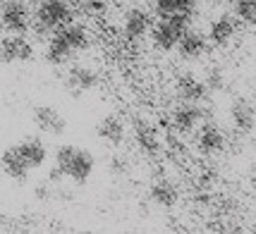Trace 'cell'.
<instances>
[{
  "mask_svg": "<svg viewBox=\"0 0 256 234\" xmlns=\"http://www.w3.org/2000/svg\"><path fill=\"white\" fill-rule=\"evenodd\" d=\"M94 165H96L94 156H91L89 151H84V148H77V146H72V144H62L56 151V167L62 172V177L72 179L77 184L89 182L91 172H94Z\"/></svg>",
  "mask_w": 256,
  "mask_h": 234,
  "instance_id": "obj_1",
  "label": "cell"
},
{
  "mask_svg": "<svg viewBox=\"0 0 256 234\" xmlns=\"http://www.w3.org/2000/svg\"><path fill=\"white\" fill-rule=\"evenodd\" d=\"M187 31H190V14L160 17L151 29V41L158 50H172V48H178V43Z\"/></svg>",
  "mask_w": 256,
  "mask_h": 234,
  "instance_id": "obj_2",
  "label": "cell"
},
{
  "mask_svg": "<svg viewBox=\"0 0 256 234\" xmlns=\"http://www.w3.org/2000/svg\"><path fill=\"white\" fill-rule=\"evenodd\" d=\"M70 22H72V7L67 5V0H41L34 14V26L41 33H56Z\"/></svg>",
  "mask_w": 256,
  "mask_h": 234,
  "instance_id": "obj_3",
  "label": "cell"
},
{
  "mask_svg": "<svg viewBox=\"0 0 256 234\" xmlns=\"http://www.w3.org/2000/svg\"><path fill=\"white\" fill-rule=\"evenodd\" d=\"M0 19H2V29L8 33H26L29 31V24H32L29 7L24 5L22 0H5Z\"/></svg>",
  "mask_w": 256,
  "mask_h": 234,
  "instance_id": "obj_4",
  "label": "cell"
},
{
  "mask_svg": "<svg viewBox=\"0 0 256 234\" xmlns=\"http://www.w3.org/2000/svg\"><path fill=\"white\" fill-rule=\"evenodd\" d=\"M0 55L5 65H20V62H29L34 57V45L24 38L22 33H10L2 38L0 43Z\"/></svg>",
  "mask_w": 256,
  "mask_h": 234,
  "instance_id": "obj_5",
  "label": "cell"
},
{
  "mask_svg": "<svg viewBox=\"0 0 256 234\" xmlns=\"http://www.w3.org/2000/svg\"><path fill=\"white\" fill-rule=\"evenodd\" d=\"M65 86L72 96H82V93H89L98 86V74L86 65H74L67 69L65 74Z\"/></svg>",
  "mask_w": 256,
  "mask_h": 234,
  "instance_id": "obj_6",
  "label": "cell"
},
{
  "mask_svg": "<svg viewBox=\"0 0 256 234\" xmlns=\"http://www.w3.org/2000/svg\"><path fill=\"white\" fill-rule=\"evenodd\" d=\"M175 93H178V98L182 103H201V100H206V96L211 93L208 89V84H206V79L201 81L199 77H194V74H180L178 81H175Z\"/></svg>",
  "mask_w": 256,
  "mask_h": 234,
  "instance_id": "obj_7",
  "label": "cell"
},
{
  "mask_svg": "<svg viewBox=\"0 0 256 234\" xmlns=\"http://www.w3.org/2000/svg\"><path fill=\"white\" fill-rule=\"evenodd\" d=\"M151 29H154L151 12H146L144 7H134V10L127 12L124 24H122V33L127 41H139V38H144Z\"/></svg>",
  "mask_w": 256,
  "mask_h": 234,
  "instance_id": "obj_8",
  "label": "cell"
},
{
  "mask_svg": "<svg viewBox=\"0 0 256 234\" xmlns=\"http://www.w3.org/2000/svg\"><path fill=\"white\" fill-rule=\"evenodd\" d=\"M230 120L240 134H252L256 127V105L249 98H234L230 105Z\"/></svg>",
  "mask_w": 256,
  "mask_h": 234,
  "instance_id": "obj_9",
  "label": "cell"
},
{
  "mask_svg": "<svg viewBox=\"0 0 256 234\" xmlns=\"http://www.w3.org/2000/svg\"><path fill=\"white\" fill-rule=\"evenodd\" d=\"M34 124L46 134H53V136H60L65 134L67 122L65 117L53 108V105H36L34 108Z\"/></svg>",
  "mask_w": 256,
  "mask_h": 234,
  "instance_id": "obj_10",
  "label": "cell"
},
{
  "mask_svg": "<svg viewBox=\"0 0 256 234\" xmlns=\"http://www.w3.org/2000/svg\"><path fill=\"white\" fill-rule=\"evenodd\" d=\"M204 115H206V112H204V108H199V103H182V105L175 108V112H172V127H175L180 134H190L201 124Z\"/></svg>",
  "mask_w": 256,
  "mask_h": 234,
  "instance_id": "obj_11",
  "label": "cell"
},
{
  "mask_svg": "<svg viewBox=\"0 0 256 234\" xmlns=\"http://www.w3.org/2000/svg\"><path fill=\"white\" fill-rule=\"evenodd\" d=\"M77 53L79 50L70 43V38H67L65 33L56 31L50 36V41H48V48H46V60H48L50 65H65V62H70Z\"/></svg>",
  "mask_w": 256,
  "mask_h": 234,
  "instance_id": "obj_12",
  "label": "cell"
},
{
  "mask_svg": "<svg viewBox=\"0 0 256 234\" xmlns=\"http://www.w3.org/2000/svg\"><path fill=\"white\" fill-rule=\"evenodd\" d=\"M134 141L139 146V151L146 153V156H158L160 153V139H158V132L146 122V120H134Z\"/></svg>",
  "mask_w": 256,
  "mask_h": 234,
  "instance_id": "obj_13",
  "label": "cell"
},
{
  "mask_svg": "<svg viewBox=\"0 0 256 234\" xmlns=\"http://www.w3.org/2000/svg\"><path fill=\"white\" fill-rule=\"evenodd\" d=\"M2 172L14 182H24L32 172V165L22 158V153L17 151V146H10L2 151Z\"/></svg>",
  "mask_w": 256,
  "mask_h": 234,
  "instance_id": "obj_14",
  "label": "cell"
},
{
  "mask_svg": "<svg viewBox=\"0 0 256 234\" xmlns=\"http://www.w3.org/2000/svg\"><path fill=\"white\" fill-rule=\"evenodd\" d=\"M196 148L201 156H216L225 148V134L216 124H204L196 136Z\"/></svg>",
  "mask_w": 256,
  "mask_h": 234,
  "instance_id": "obj_15",
  "label": "cell"
},
{
  "mask_svg": "<svg viewBox=\"0 0 256 234\" xmlns=\"http://www.w3.org/2000/svg\"><path fill=\"white\" fill-rule=\"evenodd\" d=\"M96 134H98L100 141H106L108 146H120L124 141V122L118 115H106L98 124H96Z\"/></svg>",
  "mask_w": 256,
  "mask_h": 234,
  "instance_id": "obj_16",
  "label": "cell"
},
{
  "mask_svg": "<svg viewBox=\"0 0 256 234\" xmlns=\"http://www.w3.org/2000/svg\"><path fill=\"white\" fill-rule=\"evenodd\" d=\"M178 55L182 60H199L206 50H208V41H206V36L199 31H187L182 36V41L178 43Z\"/></svg>",
  "mask_w": 256,
  "mask_h": 234,
  "instance_id": "obj_17",
  "label": "cell"
},
{
  "mask_svg": "<svg viewBox=\"0 0 256 234\" xmlns=\"http://www.w3.org/2000/svg\"><path fill=\"white\" fill-rule=\"evenodd\" d=\"M234 33H237L234 17L220 14V17H216L211 22V26H208V41H211L213 45H228L234 38Z\"/></svg>",
  "mask_w": 256,
  "mask_h": 234,
  "instance_id": "obj_18",
  "label": "cell"
},
{
  "mask_svg": "<svg viewBox=\"0 0 256 234\" xmlns=\"http://www.w3.org/2000/svg\"><path fill=\"white\" fill-rule=\"evenodd\" d=\"M17 146V151L22 153V158L32 165V170H36V167H41L46 163V158H48V151H46V146L41 139H36V136H26V139H22Z\"/></svg>",
  "mask_w": 256,
  "mask_h": 234,
  "instance_id": "obj_19",
  "label": "cell"
},
{
  "mask_svg": "<svg viewBox=\"0 0 256 234\" xmlns=\"http://www.w3.org/2000/svg\"><path fill=\"white\" fill-rule=\"evenodd\" d=\"M148 199L154 201L156 206H160V208H172L180 199V191L170 179H158V182H154V187L148 191Z\"/></svg>",
  "mask_w": 256,
  "mask_h": 234,
  "instance_id": "obj_20",
  "label": "cell"
},
{
  "mask_svg": "<svg viewBox=\"0 0 256 234\" xmlns=\"http://www.w3.org/2000/svg\"><path fill=\"white\" fill-rule=\"evenodd\" d=\"M196 7V0H156L154 12L158 17H170V14H192Z\"/></svg>",
  "mask_w": 256,
  "mask_h": 234,
  "instance_id": "obj_21",
  "label": "cell"
},
{
  "mask_svg": "<svg viewBox=\"0 0 256 234\" xmlns=\"http://www.w3.org/2000/svg\"><path fill=\"white\" fill-rule=\"evenodd\" d=\"M234 17L246 26H256V0H234Z\"/></svg>",
  "mask_w": 256,
  "mask_h": 234,
  "instance_id": "obj_22",
  "label": "cell"
},
{
  "mask_svg": "<svg viewBox=\"0 0 256 234\" xmlns=\"http://www.w3.org/2000/svg\"><path fill=\"white\" fill-rule=\"evenodd\" d=\"M206 84H208V89L211 91H220L225 86V77L223 72H220V67H211L208 69V74H206Z\"/></svg>",
  "mask_w": 256,
  "mask_h": 234,
  "instance_id": "obj_23",
  "label": "cell"
},
{
  "mask_svg": "<svg viewBox=\"0 0 256 234\" xmlns=\"http://www.w3.org/2000/svg\"><path fill=\"white\" fill-rule=\"evenodd\" d=\"M34 194H36V199L38 201H48L50 199V187H48V184H41V187H36Z\"/></svg>",
  "mask_w": 256,
  "mask_h": 234,
  "instance_id": "obj_24",
  "label": "cell"
},
{
  "mask_svg": "<svg viewBox=\"0 0 256 234\" xmlns=\"http://www.w3.org/2000/svg\"><path fill=\"white\" fill-rule=\"evenodd\" d=\"M249 184H252V189L256 191V167H252V172H249Z\"/></svg>",
  "mask_w": 256,
  "mask_h": 234,
  "instance_id": "obj_25",
  "label": "cell"
}]
</instances>
